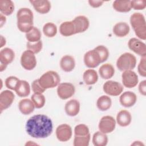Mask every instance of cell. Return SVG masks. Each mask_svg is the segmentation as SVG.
<instances>
[{
  "mask_svg": "<svg viewBox=\"0 0 146 146\" xmlns=\"http://www.w3.org/2000/svg\"><path fill=\"white\" fill-rule=\"evenodd\" d=\"M14 94L9 90H4L0 94V110L2 111L8 108L14 100Z\"/></svg>",
  "mask_w": 146,
  "mask_h": 146,
  "instance_id": "5bb4252c",
  "label": "cell"
},
{
  "mask_svg": "<svg viewBox=\"0 0 146 146\" xmlns=\"http://www.w3.org/2000/svg\"><path fill=\"white\" fill-rule=\"evenodd\" d=\"M43 32L47 37H54L57 33V27L52 22H47L43 26Z\"/></svg>",
  "mask_w": 146,
  "mask_h": 146,
  "instance_id": "d6a6232c",
  "label": "cell"
},
{
  "mask_svg": "<svg viewBox=\"0 0 146 146\" xmlns=\"http://www.w3.org/2000/svg\"><path fill=\"white\" fill-rule=\"evenodd\" d=\"M18 107L22 114L27 115L32 113L35 107L31 100L29 99H23L21 100L19 102Z\"/></svg>",
  "mask_w": 146,
  "mask_h": 146,
  "instance_id": "44dd1931",
  "label": "cell"
},
{
  "mask_svg": "<svg viewBox=\"0 0 146 146\" xmlns=\"http://www.w3.org/2000/svg\"><path fill=\"white\" fill-rule=\"evenodd\" d=\"M130 23L136 35L142 40L146 39V25L144 16L140 13H135L130 17Z\"/></svg>",
  "mask_w": 146,
  "mask_h": 146,
  "instance_id": "3957f363",
  "label": "cell"
},
{
  "mask_svg": "<svg viewBox=\"0 0 146 146\" xmlns=\"http://www.w3.org/2000/svg\"><path fill=\"white\" fill-rule=\"evenodd\" d=\"M17 27L23 33H28L33 28V13L26 7L19 9L17 14Z\"/></svg>",
  "mask_w": 146,
  "mask_h": 146,
  "instance_id": "7a4b0ae2",
  "label": "cell"
},
{
  "mask_svg": "<svg viewBox=\"0 0 146 146\" xmlns=\"http://www.w3.org/2000/svg\"><path fill=\"white\" fill-rule=\"evenodd\" d=\"M84 63L88 68H95L101 63L98 52L95 50L87 51L84 55Z\"/></svg>",
  "mask_w": 146,
  "mask_h": 146,
  "instance_id": "30bf717a",
  "label": "cell"
},
{
  "mask_svg": "<svg viewBox=\"0 0 146 146\" xmlns=\"http://www.w3.org/2000/svg\"><path fill=\"white\" fill-rule=\"evenodd\" d=\"M75 88L71 83H60L57 88V94L58 96L63 100L71 98L75 94Z\"/></svg>",
  "mask_w": 146,
  "mask_h": 146,
  "instance_id": "ba28073f",
  "label": "cell"
},
{
  "mask_svg": "<svg viewBox=\"0 0 146 146\" xmlns=\"http://www.w3.org/2000/svg\"><path fill=\"white\" fill-rule=\"evenodd\" d=\"M113 8L117 11L120 13H127L131 10V1L116 0L113 2Z\"/></svg>",
  "mask_w": 146,
  "mask_h": 146,
  "instance_id": "4316f807",
  "label": "cell"
},
{
  "mask_svg": "<svg viewBox=\"0 0 146 146\" xmlns=\"http://www.w3.org/2000/svg\"><path fill=\"white\" fill-rule=\"evenodd\" d=\"M92 143L95 146H105L108 143V136L106 133L97 131L93 135Z\"/></svg>",
  "mask_w": 146,
  "mask_h": 146,
  "instance_id": "f546056e",
  "label": "cell"
},
{
  "mask_svg": "<svg viewBox=\"0 0 146 146\" xmlns=\"http://www.w3.org/2000/svg\"><path fill=\"white\" fill-rule=\"evenodd\" d=\"M137 96L131 91H126L123 93L119 98V101L121 106L125 107H131L136 102Z\"/></svg>",
  "mask_w": 146,
  "mask_h": 146,
  "instance_id": "2e32d148",
  "label": "cell"
},
{
  "mask_svg": "<svg viewBox=\"0 0 146 146\" xmlns=\"http://www.w3.org/2000/svg\"><path fill=\"white\" fill-rule=\"evenodd\" d=\"M104 92L108 95L116 96L123 91V86L119 82L113 80H108L103 86Z\"/></svg>",
  "mask_w": 146,
  "mask_h": 146,
  "instance_id": "52a82bcc",
  "label": "cell"
},
{
  "mask_svg": "<svg viewBox=\"0 0 146 146\" xmlns=\"http://www.w3.org/2000/svg\"><path fill=\"white\" fill-rule=\"evenodd\" d=\"M90 137V133L86 136L75 135L73 145L74 146H88L89 145Z\"/></svg>",
  "mask_w": 146,
  "mask_h": 146,
  "instance_id": "836d02e7",
  "label": "cell"
},
{
  "mask_svg": "<svg viewBox=\"0 0 146 146\" xmlns=\"http://www.w3.org/2000/svg\"><path fill=\"white\" fill-rule=\"evenodd\" d=\"M88 3L90 4V5L94 8H96V7H99L100 6H101L103 3H104L103 1H95V0H90L88 1Z\"/></svg>",
  "mask_w": 146,
  "mask_h": 146,
  "instance_id": "ee69618b",
  "label": "cell"
},
{
  "mask_svg": "<svg viewBox=\"0 0 146 146\" xmlns=\"http://www.w3.org/2000/svg\"><path fill=\"white\" fill-rule=\"evenodd\" d=\"M139 92L143 96L145 95L146 94V80H144L141 81L139 85Z\"/></svg>",
  "mask_w": 146,
  "mask_h": 146,
  "instance_id": "7bdbcfd3",
  "label": "cell"
},
{
  "mask_svg": "<svg viewBox=\"0 0 146 146\" xmlns=\"http://www.w3.org/2000/svg\"><path fill=\"white\" fill-rule=\"evenodd\" d=\"M31 99L36 108H42L45 104V97L42 93H34L32 95Z\"/></svg>",
  "mask_w": 146,
  "mask_h": 146,
  "instance_id": "e575fe53",
  "label": "cell"
},
{
  "mask_svg": "<svg viewBox=\"0 0 146 146\" xmlns=\"http://www.w3.org/2000/svg\"><path fill=\"white\" fill-rule=\"evenodd\" d=\"M128 46L130 50L133 51L137 55L141 57L146 55V46L145 44L140 40L132 38L128 42Z\"/></svg>",
  "mask_w": 146,
  "mask_h": 146,
  "instance_id": "4fadbf2b",
  "label": "cell"
},
{
  "mask_svg": "<svg viewBox=\"0 0 146 146\" xmlns=\"http://www.w3.org/2000/svg\"><path fill=\"white\" fill-rule=\"evenodd\" d=\"M26 38L28 42L31 43L37 42L40 40L41 33L38 28L33 27L30 31L26 33Z\"/></svg>",
  "mask_w": 146,
  "mask_h": 146,
  "instance_id": "1f68e13d",
  "label": "cell"
},
{
  "mask_svg": "<svg viewBox=\"0 0 146 146\" xmlns=\"http://www.w3.org/2000/svg\"><path fill=\"white\" fill-rule=\"evenodd\" d=\"M136 64V57L129 52H125L121 54L116 61V66L121 71L131 70L135 67Z\"/></svg>",
  "mask_w": 146,
  "mask_h": 146,
  "instance_id": "5b68a950",
  "label": "cell"
},
{
  "mask_svg": "<svg viewBox=\"0 0 146 146\" xmlns=\"http://www.w3.org/2000/svg\"><path fill=\"white\" fill-rule=\"evenodd\" d=\"M112 104L111 98L106 95H102L98 98L96 102L98 108L102 111H107L110 108Z\"/></svg>",
  "mask_w": 146,
  "mask_h": 146,
  "instance_id": "4dcf8cb0",
  "label": "cell"
},
{
  "mask_svg": "<svg viewBox=\"0 0 146 146\" xmlns=\"http://www.w3.org/2000/svg\"><path fill=\"white\" fill-rule=\"evenodd\" d=\"M52 120L45 115H34L29 119L26 124L27 133L34 138H46L52 133Z\"/></svg>",
  "mask_w": 146,
  "mask_h": 146,
  "instance_id": "6da1fadb",
  "label": "cell"
},
{
  "mask_svg": "<svg viewBox=\"0 0 146 146\" xmlns=\"http://www.w3.org/2000/svg\"><path fill=\"white\" fill-rule=\"evenodd\" d=\"M90 133L88 127L83 124H78L74 128V134L77 136H86Z\"/></svg>",
  "mask_w": 146,
  "mask_h": 146,
  "instance_id": "8d00e7d4",
  "label": "cell"
},
{
  "mask_svg": "<svg viewBox=\"0 0 146 146\" xmlns=\"http://www.w3.org/2000/svg\"><path fill=\"white\" fill-rule=\"evenodd\" d=\"M145 56L141 57L140 63L137 67V71L139 74L145 77L146 76V71H145Z\"/></svg>",
  "mask_w": 146,
  "mask_h": 146,
  "instance_id": "b9f144b4",
  "label": "cell"
},
{
  "mask_svg": "<svg viewBox=\"0 0 146 146\" xmlns=\"http://www.w3.org/2000/svg\"><path fill=\"white\" fill-rule=\"evenodd\" d=\"M14 10V4L11 0H0V11L5 15H11Z\"/></svg>",
  "mask_w": 146,
  "mask_h": 146,
  "instance_id": "f1b7e54d",
  "label": "cell"
},
{
  "mask_svg": "<svg viewBox=\"0 0 146 146\" xmlns=\"http://www.w3.org/2000/svg\"><path fill=\"white\" fill-rule=\"evenodd\" d=\"M132 120L131 113L127 110L120 111L116 116L117 123L121 127L129 125Z\"/></svg>",
  "mask_w": 146,
  "mask_h": 146,
  "instance_id": "7402d4cb",
  "label": "cell"
},
{
  "mask_svg": "<svg viewBox=\"0 0 146 146\" xmlns=\"http://www.w3.org/2000/svg\"><path fill=\"white\" fill-rule=\"evenodd\" d=\"M42 42L41 40L35 43L27 42L26 44V47L27 50L31 51L34 54H37L42 49Z\"/></svg>",
  "mask_w": 146,
  "mask_h": 146,
  "instance_id": "74e56055",
  "label": "cell"
},
{
  "mask_svg": "<svg viewBox=\"0 0 146 146\" xmlns=\"http://www.w3.org/2000/svg\"><path fill=\"white\" fill-rule=\"evenodd\" d=\"M75 66V61L74 58L68 55L63 56L60 61V67L61 69L65 72H70L72 71Z\"/></svg>",
  "mask_w": 146,
  "mask_h": 146,
  "instance_id": "ffe728a7",
  "label": "cell"
},
{
  "mask_svg": "<svg viewBox=\"0 0 146 146\" xmlns=\"http://www.w3.org/2000/svg\"><path fill=\"white\" fill-rule=\"evenodd\" d=\"M35 54L30 50L25 51L21 57V64L26 70H33L36 65V59Z\"/></svg>",
  "mask_w": 146,
  "mask_h": 146,
  "instance_id": "8992f818",
  "label": "cell"
},
{
  "mask_svg": "<svg viewBox=\"0 0 146 146\" xmlns=\"http://www.w3.org/2000/svg\"><path fill=\"white\" fill-rule=\"evenodd\" d=\"M30 2L33 5L35 11L40 14H46L51 9V3L47 0H31Z\"/></svg>",
  "mask_w": 146,
  "mask_h": 146,
  "instance_id": "e0dca14e",
  "label": "cell"
},
{
  "mask_svg": "<svg viewBox=\"0 0 146 146\" xmlns=\"http://www.w3.org/2000/svg\"><path fill=\"white\" fill-rule=\"evenodd\" d=\"M121 78L123 86L127 88L135 87L138 83V76L136 72L132 70L124 71Z\"/></svg>",
  "mask_w": 146,
  "mask_h": 146,
  "instance_id": "8fae6325",
  "label": "cell"
},
{
  "mask_svg": "<svg viewBox=\"0 0 146 146\" xmlns=\"http://www.w3.org/2000/svg\"><path fill=\"white\" fill-rule=\"evenodd\" d=\"M31 88L32 90L34 93H43L45 91L46 89L43 88L39 82V79H35L34 80L31 84Z\"/></svg>",
  "mask_w": 146,
  "mask_h": 146,
  "instance_id": "60d3db41",
  "label": "cell"
},
{
  "mask_svg": "<svg viewBox=\"0 0 146 146\" xmlns=\"http://www.w3.org/2000/svg\"><path fill=\"white\" fill-rule=\"evenodd\" d=\"M59 32L64 36H69L76 34L75 27L72 21L63 22L59 27Z\"/></svg>",
  "mask_w": 146,
  "mask_h": 146,
  "instance_id": "cb8c5ba5",
  "label": "cell"
},
{
  "mask_svg": "<svg viewBox=\"0 0 146 146\" xmlns=\"http://www.w3.org/2000/svg\"><path fill=\"white\" fill-rule=\"evenodd\" d=\"M64 110L67 115L75 116L80 111V103L76 99H71L68 101L64 106Z\"/></svg>",
  "mask_w": 146,
  "mask_h": 146,
  "instance_id": "ac0fdd59",
  "label": "cell"
},
{
  "mask_svg": "<svg viewBox=\"0 0 146 146\" xmlns=\"http://www.w3.org/2000/svg\"><path fill=\"white\" fill-rule=\"evenodd\" d=\"M19 80H20L16 76H9L5 80V86L7 88L14 91Z\"/></svg>",
  "mask_w": 146,
  "mask_h": 146,
  "instance_id": "f35d334b",
  "label": "cell"
},
{
  "mask_svg": "<svg viewBox=\"0 0 146 146\" xmlns=\"http://www.w3.org/2000/svg\"><path fill=\"white\" fill-rule=\"evenodd\" d=\"M15 58L14 51L8 47L2 49L0 51V62L1 64L7 66L11 63Z\"/></svg>",
  "mask_w": 146,
  "mask_h": 146,
  "instance_id": "d6986e66",
  "label": "cell"
},
{
  "mask_svg": "<svg viewBox=\"0 0 146 146\" xmlns=\"http://www.w3.org/2000/svg\"><path fill=\"white\" fill-rule=\"evenodd\" d=\"M94 49L98 52L100 58L101 63L107 60L109 56V51L106 47L103 45H99L95 47Z\"/></svg>",
  "mask_w": 146,
  "mask_h": 146,
  "instance_id": "d590c367",
  "label": "cell"
},
{
  "mask_svg": "<svg viewBox=\"0 0 146 146\" xmlns=\"http://www.w3.org/2000/svg\"><path fill=\"white\" fill-rule=\"evenodd\" d=\"M72 21L75 27L76 34L82 33L86 31L90 25L88 19L84 15L76 17Z\"/></svg>",
  "mask_w": 146,
  "mask_h": 146,
  "instance_id": "9a60e30c",
  "label": "cell"
},
{
  "mask_svg": "<svg viewBox=\"0 0 146 146\" xmlns=\"http://www.w3.org/2000/svg\"><path fill=\"white\" fill-rule=\"evenodd\" d=\"M116 121L111 116H104L102 117L99 123V131L104 133L112 132L115 128Z\"/></svg>",
  "mask_w": 146,
  "mask_h": 146,
  "instance_id": "9c48e42d",
  "label": "cell"
},
{
  "mask_svg": "<svg viewBox=\"0 0 146 146\" xmlns=\"http://www.w3.org/2000/svg\"><path fill=\"white\" fill-rule=\"evenodd\" d=\"M99 73L102 78L104 79H109L114 75L115 68L112 64L106 63L103 64L99 68Z\"/></svg>",
  "mask_w": 146,
  "mask_h": 146,
  "instance_id": "484cf974",
  "label": "cell"
},
{
  "mask_svg": "<svg viewBox=\"0 0 146 146\" xmlns=\"http://www.w3.org/2000/svg\"><path fill=\"white\" fill-rule=\"evenodd\" d=\"M131 8L134 10H143L146 7V1L145 0H136L131 1Z\"/></svg>",
  "mask_w": 146,
  "mask_h": 146,
  "instance_id": "ab89813d",
  "label": "cell"
},
{
  "mask_svg": "<svg viewBox=\"0 0 146 146\" xmlns=\"http://www.w3.org/2000/svg\"><path fill=\"white\" fill-rule=\"evenodd\" d=\"M55 132L58 140L62 142L68 141L71 139L72 134L71 126L67 124H62L58 125Z\"/></svg>",
  "mask_w": 146,
  "mask_h": 146,
  "instance_id": "7c38bea8",
  "label": "cell"
},
{
  "mask_svg": "<svg viewBox=\"0 0 146 146\" xmlns=\"http://www.w3.org/2000/svg\"><path fill=\"white\" fill-rule=\"evenodd\" d=\"M139 142H140L139 141H137V143H139ZM135 144H137V145H139V144H137L136 141H135V142L133 144H132V145H135ZM140 144V145H141V144H142V143H140V144Z\"/></svg>",
  "mask_w": 146,
  "mask_h": 146,
  "instance_id": "bcb514c9",
  "label": "cell"
},
{
  "mask_svg": "<svg viewBox=\"0 0 146 146\" xmlns=\"http://www.w3.org/2000/svg\"><path fill=\"white\" fill-rule=\"evenodd\" d=\"M83 79L87 85L95 84L98 80V75L96 71L93 69H88L84 71L83 75Z\"/></svg>",
  "mask_w": 146,
  "mask_h": 146,
  "instance_id": "83f0119b",
  "label": "cell"
},
{
  "mask_svg": "<svg viewBox=\"0 0 146 146\" xmlns=\"http://www.w3.org/2000/svg\"><path fill=\"white\" fill-rule=\"evenodd\" d=\"M6 17L2 15V14H1V27L3 26V24L6 22Z\"/></svg>",
  "mask_w": 146,
  "mask_h": 146,
  "instance_id": "f6af8a7d",
  "label": "cell"
},
{
  "mask_svg": "<svg viewBox=\"0 0 146 146\" xmlns=\"http://www.w3.org/2000/svg\"><path fill=\"white\" fill-rule=\"evenodd\" d=\"M130 31L129 25L123 22L117 23L113 27V34L118 37H124L127 35Z\"/></svg>",
  "mask_w": 146,
  "mask_h": 146,
  "instance_id": "603a6c76",
  "label": "cell"
},
{
  "mask_svg": "<svg viewBox=\"0 0 146 146\" xmlns=\"http://www.w3.org/2000/svg\"><path fill=\"white\" fill-rule=\"evenodd\" d=\"M60 81L59 75L54 71H47L39 79L40 86L46 90L56 87L59 84Z\"/></svg>",
  "mask_w": 146,
  "mask_h": 146,
  "instance_id": "277c9868",
  "label": "cell"
},
{
  "mask_svg": "<svg viewBox=\"0 0 146 146\" xmlns=\"http://www.w3.org/2000/svg\"><path fill=\"white\" fill-rule=\"evenodd\" d=\"M14 91L19 97L27 96L30 93L29 83L26 80H20Z\"/></svg>",
  "mask_w": 146,
  "mask_h": 146,
  "instance_id": "d4e9b609",
  "label": "cell"
}]
</instances>
